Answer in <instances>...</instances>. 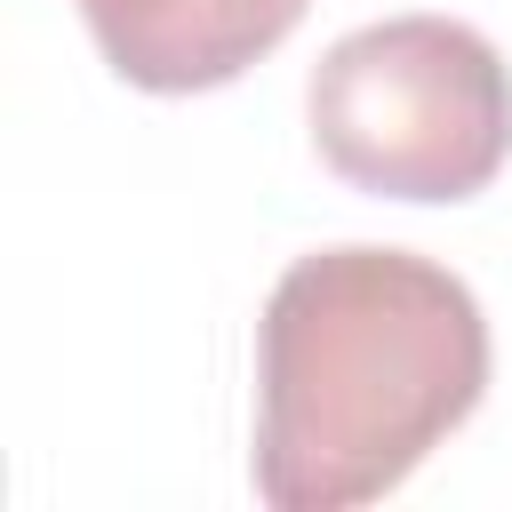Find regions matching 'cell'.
<instances>
[{
	"label": "cell",
	"mask_w": 512,
	"mask_h": 512,
	"mask_svg": "<svg viewBox=\"0 0 512 512\" xmlns=\"http://www.w3.org/2000/svg\"><path fill=\"white\" fill-rule=\"evenodd\" d=\"M488 392L480 296L416 248H312L256 320V496L352 512L400 488Z\"/></svg>",
	"instance_id": "1"
},
{
	"label": "cell",
	"mask_w": 512,
	"mask_h": 512,
	"mask_svg": "<svg viewBox=\"0 0 512 512\" xmlns=\"http://www.w3.org/2000/svg\"><path fill=\"white\" fill-rule=\"evenodd\" d=\"M96 56L144 96H200L272 56L304 0H80Z\"/></svg>",
	"instance_id": "3"
},
{
	"label": "cell",
	"mask_w": 512,
	"mask_h": 512,
	"mask_svg": "<svg viewBox=\"0 0 512 512\" xmlns=\"http://www.w3.org/2000/svg\"><path fill=\"white\" fill-rule=\"evenodd\" d=\"M304 128L352 192L472 200L512 160V64L456 16H384L312 64Z\"/></svg>",
	"instance_id": "2"
}]
</instances>
